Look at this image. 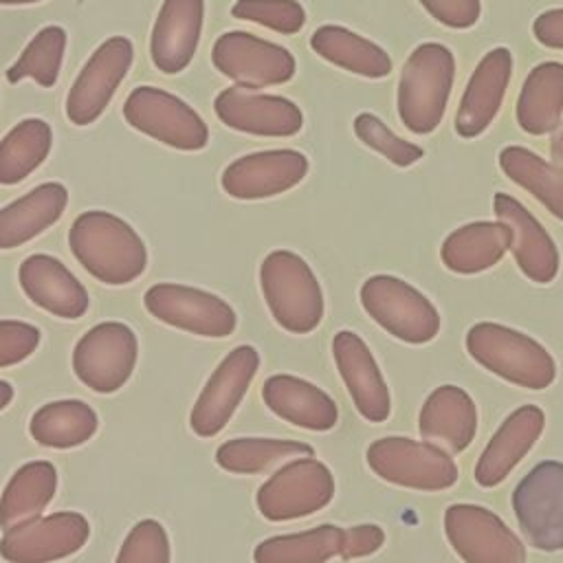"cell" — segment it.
Instances as JSON below:
<instances>
[{
	"label": "cell",
	"instance_id": "obj_1",
	"mask_svg": "<svg viewBox=\"0 0 563 563\" xmlns=\"http://www.w3.org/2000/svg\"><path fill=\"white\" fill-rule=\"evenodd\" d=\"M68 246L95 279L110 286L134 282L147 266V249L141 235L108 211L79 213L68 231Z\"/></svg>",
	"mask_w": 563,
	"mask_h": 563
},
{
	"label": "cell",
	"instance_id": "obj_2",
	"mask_svg": "<svg viewBox=\"0 0 563 563\" xmlns=\"http://www.w3.org/2000/svg\"><path fill=\"white\" fill-rule=\"evenodd\" d=\"M455 79L453 51L440 42L418 44L402 64L396 108L400 123L413 134H431L446 112Z\"/></svg>",
	"mask_w": 563,
	"mask_h": 563
},
{
	"label": "cell",
	"instance_id": "obj_3",
	"mask_svg": "<svg viewBox=\"0 0 563 563\" xmlns=\"http://www.w3.org/2000/svg\"><path fill=\"white\" fill-rule=\"evenodd\" d=\"M466 352L495 376L523 389H548L556 378L552 354L532 336L495 323L479 321L466 332Z\"/></svg>",
	"mask_w": 563,
	"mask_h": 563
},
{
	"label": "cell",
	"instance_id": "obj_4",
	"mask_svg": "<svg viewBox=\"0 0 563 563\" xmlns=\"http://www.w3.org/2000/svg\"><path fill=\"white\" fill-rule=\"evenodd\" d=\"M260 286L268 312L286 332H312L325 312L323 290L308 262L286 249L271 251L260 266Z\"/></svg>",
	"mask_w": 563,
	"mask_h": 563
},
{
	"label": "cell",
	"instance_id": "obj_5",
	"mask_svg": "<svg viewBox=\"0 0 563 563\" xmlns=\"http://www.w3.org/2000/svg\"><path fill=\"white\" fill-rule=\"evenodd\" d=\"M367 464L380 479L422 493L446 490L457 482V466L442 446L402 435L378 438L367 446Z\"/></svg>",
	"mask_w": 563,
	"mask_h": 563
},
{
	"label": "cell",
	"instance_id": "obj_6",
	"mask_svg": "<svg viewBox=\"0 0 563 563\" xmlns=\"http://www.w3.org/2000/svg\"><path fill=\"white\" fill-rule=\"evenodd\" d=\"M361 303L385 332L402 343L422 345L440 332V314L431 299L400 277H367L361 286Z\"/></svg>",
	"mask_w": 563,
	"mask_h": 563
},
{
	"label": "cell",
	"instance_id": "obj_7",
	"mask_svg": "<svg viewBox=\"0 0 563 563\" xmlns=\"http://www.w3.org/2000/svg\"><path fill=\"white\" fill-rule=\"evenodd\" d=\"M332 497V471L314 455H306L275 468V473L260 486L255 504L264 519L282 523L323 510Z\"/></svg>",
	"mask_w": 563,
	"mask_h": 563
},
{
	"label": "cell",
	"instance_id": "obj_8",
	"mask_svg": "<svg viewBox=\"0 0 563 563\" xmlns=\"http://www.w3.org/2000/svg\"><path fill=\"white\" fill-rule=\"evenodd\" d=\"M510 501L532 548L563 550V462L543 460L532 466L515 486Z\"/></svg>",
	"mask_w": 563,
	"mask_h": 563
},
{
	"label": "cell",
	"instance_id": "obj_9",
	"mask_svg": "<svg viewBox=\"0 0 563 563\" xmlns=\"http://www.w3.org/2000/svg\"><path fill=\"white\" fill-rule=\"evenodd\" d=\"M123 117L134 130L183 152H196L209 143L202 117L187 101L156 86L134 88L123 103Z\"/></svg>",
	"mask_w": 563,
	"mask_h": 563
},
{
	"label": "cell",
	"instance_id": "obj_10",
	"mask_svg": "<svg viewBox=\"0 0 563 563\" xmlns=\"http://www.w3.org/2000/svg\"><path fill=\"white\" fill-rule=\"evenodd\" d=\"M139 341L130 325L103 321L92 325L73 350L75 376L97 394L119 391L132 376Z\"/></svg>",
	"mask_w": 563,
	"mask_h": 563
},
{
	"label": "cell",
	"instance_id": "obj_11",
	"mask_svg": "<svg viewBox=\"0 0 563 563\" xmlns=\"http://www.w3.org/2000/svg\"><path fill=\"white\" fill-rule=\"evenodd\" d=\"M213 66L242 88L282 86L295 77L292 53L249 31H227L211 48Z\"/></svg>",
	"mask_w": 563,
	"mask_h": 563
},
{
	"label": "cell",
	"instance_id": "obj_12",
	"mask_svg": "<svg viewBox=\"0 0 563 563\" xmlns=\"http://www.w3.org/2000/svg\"><path fill=\"white\" fill-rule=\"evenodd\" d=\"M444 534L464 563H526L521 539L484 506H449L444 510Z\"/></svg>",
	"mask_w": 563,
	"mask_h": 563
},
{
	"label": "cell",
	"instance_id": "obj_13",
	"mask_svg": "<svg viewBox=\"0 0 563 563\" xmlns=\"http://www.w3.org/2000/svg\"><path fill=\"white\" fill-rule=\"evenodd\" d=\"M143 303L158 321L211 339H224L235 332V310L218 295L202 288L161 282L147 288Z\"/></svg>",
	"mask_w": 563,
	"mask_h": 563
},
{
	"label": "cell",
	"instance_id": "obj_14",
	"mask_svg": "<svg viewBox=\"0 0 563 563\" xmlns=\"http://www.w3.org/2000/svg\"><path fill=\"white\" fill-rule=\"evenodd\" d=\"M88 537L90 523L81 512L59 510L4 530L0 556L9 563H53L79 552Z\"/></svg>",
	"mask_w": 563,
	"mask_h": 563
},
{
	"label": "cell",
	"instance_id": "obj_15",
	"mask_svg": "<svg viewBox=\"0 0 563 563\" xmlns=\"http://www.w3.org/2000/svg\"><path fill=\"white\" fill-rule=\"evenodd\" d=\"M257 369L260 354L255 347L238 345L235 350H231L207 378L200 396L191 407V431L200 438L218 435L240 407Z\"/></svg>",
	"mask_w": 563,
	"mask_h": 563
},
{
	"label": "cell",
	"instance_id": "obj_16",
	"mask_svg": "<svg viewBox=\"0 0 563 563\" xmlns=\"http://www.w3.org/2000/svg\"><path fill=\"white\" fill-rule=\"evenodd\" d=\"M132 55V42L123 35H114L99 44L68 90L66 117L70 123L88 125L103 114L130 70Z\"/></svg>",
	"mask_w": 563,
	"mask_h": 563
},
{
	"label": "cell",
	"instance_id": "obj_17",
	"mask_svg": "<svg viewBox=\"0 0 563 563\" xmlns=\"http://www.w3.org/2000/svg\"><path fill=\"white\" fill-rule=\"evenodd\" d=\"M306 154L290 147L251 152L231 161L220 178L222 189L238 200H262L297 187L308 176Z\"/></svg>",
	"mask_w": 563,
	"mask_h": 563
},
{
	"label": "cell",
	"instance_id": "obj_18",
	"mask_svg": "<svg viewBox=\"0 0 563 563\" xmlns=\"http://www.w3.org/2000/svg\"><path fill=\"white\" fill-rule=\"evenodd\" d=\"M213 110L227 128L253 136H295L303 128V114L295 101L242 86L218 92Z\"/></svg>",
	"mask_w": 563,
	"mask_h": 563
},
{
	"label": "cell",
	"instance_id": "obj_19",
	"mask_svg": "<svg viewBox=\"0 0 563 563\" xmlns=\"http://www.w3.org/2000/svg\"><path fill=\"white\" fill-rule=\"evenodd\" d=\"M332 356L356 411L369 422H385L391 413L389 387L367 343L356 332L341 330L332 339Z\"/></svg>",
	"mask_w": 563,
	"mask_h": 563
},
{
	"label": "cell",
	"instance_id": "obj_20",
	"mask_svg": "<svg viewBox=\"0 0 563 563\" xmlns=\"http://www.w3.org/2000/svg\"><path fill=\"white\" fill-rule=\"evenodd\" d=\"M512 75V53L495 46L477 62L455 112V132L462 139L479 136L497 117Z\"/></svg>",
	"mask_w": 563,
	"mask_h": 563
},
{
	"label": "cell",
	"instance_id": "obj_21",
	"mask_svg": "<svg viewBox=\"0 0 563 563\" xmlns=\"http://www.w3.org/2000/svg\"><path fill=\"white\" fill-rule=\"evenodd\" d=\"M545 427V413L537 405H521L497 427L477 457L473 477L482 488L501 484L528 455Z\"/></svg>",
	"mask_w": 563,
	"mask_h": 563
},
{
	"label": "cell",
	"instance_id": "obj_22",
	"mask_svg": "<svg viewBox=\"0 0 563 563\" xmlns=\"http://www.w3.org/2000/svg\"><path fill=\"white\" fill-rule=\"evenodd\" d=\"M493 211L512 233L510 251L519 271L537 284H550L559 275V249L543 224L517 198L501 191L493 198Z\"/></svg>",
	"mask_w": 563,
	"mask_h": 563
},
{
	"label": "cell",
	"instance_id": "obj_23",
	"mask_svg": "<svg viewBox=\"0 0 563 563\" xmlns=\"http://www.w3.org/2000/svg\"><path fill=\"white\" fill-rule=\"evenodd\" d=\"M202 20L205 0H163L150 40V55L158 70L176 75L191 64Z\"/></svg>",
	"mask_w": 563,
	"mask_h": 563
},
{
	"label": "cell",
	"instance_id": "obj_24",
	"mask_svg": "<svg viewBox=\"0 0 563 563\" xmlns=\"http://www.w3.org/2000/svg\"><path fill=\"white\" fill-rule=\"evenodd\" d=\"M24 295L42 310L62 317L79 319L86 314L90 297L84 284L53 255H29L18 271Z\"/></svg>",
	"mask_w": 563,
	"mask_h": 563
},
{
	"label": "cell",
	"instance_id": "obj_25",
	"mask_svg": "<svg viewBox=\"0 0 563 563\" xmlns=\"http://www.w3.org/2000/svg\"><path fill=\"white\" fill-rule=\"evenodd\" d=\"M262 400L277 418L299 429L330 431L339 422L332 396L292 374L268 376L262 385Z\"/></svg>",
	"mask_w": 563,
	"mask_h": 563
},
{
	"label": "cell",
	"instance_id": "obj_26",
	"mask_svg": "<svg viewBox=\"0 0 563 563\" xmlns=\"http://www.w3.org/2000/svg\"><path fill=\"white\" fill-rule=\"evenodd\" d=\"M418 431L451 453L464 451L477 433V407L468 391L457 385L435 387L422 402Z\"/></svg>",
	"mask_w": 563,
	"mask_h": 563
},
{
	"label": "cell",
	"instance_id": "obj_27",
	"mask_svg": "<svg viewBox=\"0 0 563 563\" xmlns=\"http://www.w3.org/2000/svg\"><path fill=\"white\" fill-rule=\"evenodd\" d=\"M510 229L501 220H477L451 231L442 246V264L457 275H477L501 262L510 249Z\"/></svg>",
	"mask_w": 563,
	"mask_h": 563
},
{
	"label": "cell",
	"instance_id": "obj_28",
	"mask_svg": "<svg viewBox=\"0 0 563 563\" xmlns=\"http://www.w3.org/2000/svg\"><path fill=\"white\" fill-rule=\"evenodd\" d=\"M68 205V191L62 183H42L22 198L0 209V249L26 244L53 227Z\"/></svg>",
	"mask_w": 563,
	"mask_h": 563
},
{
	"label": "cell",
	"instance_id": "obj_29",
	"mask_svg": "<svg viewBox=\"0 0 563 563\" xmlns=\"http://www.w3.org/2000/svg\"><path fill=\"white\" fill-rule=\"evenodd\" d=\"M517 123L532 136L550 134L563 117V64L541 62L523 79L517 97Z\"/></svg>",
	"mask_w": 563,
	"mask_h": 563
},
{
	"label": "cell",
	"instance_id": "obj_30",
	"mask_svg": "<svg viewBox=\"0 0 563 563\" xmlns=\"http://www.w3.org/2000/svg\"><path fill=\"white\" fill-rule=\"evenodd\" d=\"M310 46L321 59L352 75L383 79L391 73V57L383 46L341 24H323L314 29Z\"/></svg>",
	"mask_w": 563,
	"mask_h": 563
},
{
	"label": "cell",
	"instance_id": "obj_31",
	"mask_svg": "<svg viewBox=\"0 0 563 563\" xmlns=\"http://www.w3.org/2000/svg\"><path fill=\"white\" fill-rule=\"evenodd\" d=\"M57 490V471L48 460L22 464L7 482L0 495V528L9 530L33 517L51 504Z\"/></svg>",
	"mask_w": 563,
	"mask_h": 563
},
{
	"label": "cell",
	"instance_id": "obj_32",
	"mask_svg": "<svg viewBox=\"0 0 563 563\" xmlns=\"http://www.w3.org/2000/svg\"><path fill=\"white\" fill-rule=\"evenodd\" d=\"M99 427L95 409L84 400H53L42 405L29 422L31 438L48 449H73L88 442Z\"/></svg>",
	"mask_w": 563,
	"mask_h": 563
},
{
	"label": "cell",
	"instance_id": "obj_33",
	"mask_svg": "<svg viewBox=\"0 0 563 563\" xmlns=\"http://www.w3.org/2000/svg\"><path fill=\"white\" fill-rule=\"evenodd\" d=\"M314 455V449L299 440L279 438H233L218 446L216 462L227 473L260 475L279 468L282 464Z\"/></svg>",
	"mask_w": 563,
	"mask_h": 563
},
{
	"label": "cell",
	"instance_id": "obj_34",
	"mask_svg": "<svg viewBox=\"0 0 563 563\" xmlns=\"http://www.w3.org/2000/svg\"><path fill=\"white\" fill-rule=\"evenodd\" d=\"M501 172L530 196H534L556 220L563 222V169L523 145L499 152Z\"/></svg>",
	"mask_w": 563,
	"mask_h": 563
},
{
	"label": "cell",
	"instance_id": "obj_35",
	"mask_svg": "<svg viewBox=\"0 0 563 563\" xmlns=\"http://www.w3.org/2000/svg\"><path fill=\"white\" fill-rule=\"evenodd\" d=\"M343 528L325 523L310 530L264 539L253 550L255 563H328L341 552Z\"/></svg>",
	"mask_w": 563,
	"mask_h": 563
},
{
	"label": "cell",
	"instance_id": "obj_36",
	"mask_svg": "<svg viewBox=\"0 0 563 563\" xmlns=\"http://www.w3.org/2000/svg\"><path fill=\"white\" fill-rule=\"evenodd\" d=\"M53 145L51 125L44 119H24L0 141V185H15L35 172Z\"/></svg>",
	"mask_w": 563,
	"mask_h": 563
},
{
	"label": "cell",
	"instance_id": "obj_37",
	"mask_svg": "<svg viewBox=\"0 0 563 563\" xmlns=\"http://www.w3.org/2000/svg\"><path fill=\"white\" fill-rule=\"evenodd\" d=\"M66 48V31L57 24L44 26L35 33V37L26 44L18 62L7 70V79L11 84L20 79H33L40 86H53L62 70Z\"/></svg>",
	"mask_w": 563,
	"mask_h": 563
},
{
	"label": "cell",
	"instance_id": "obj_38",
	"mask_svg": "<svg viewBox=\"0 0 563 563\" xmlns=\"http://www.w3.org/2000/svg\"><path fill=\"white\" fill-rule=\"evenodd\" d=\"M354 134L361 143L385 156L396 167H409L424 156V150L407 139L394 134L383 119L372 112H361L354 117Z\"/></svg>",
	"mask_w": 563,
	"mask_h": 563
},
{
	"label": "cell",
	"instance_id": "obj_39",
	"mask_svg": "<svg viewBox=\"0 0 563 563\" xmlns=\"http://www.w3.org/2000/svg\"><path fill=\"white\" fill-rule=\"evenodd\" d=\"M231 15L284 35H295L306 24V9L299 0H235Z\"/></svg>",
	"mask_w": 563,
	"mask_h": 563
},
{
	"label": "cell",
	"instance_id": "obj_40",
	"mask_svg": "<svg viewBox=\"0 0 563 563\" xmlns=\"http://www.w3.org/2000/svg\"><path fill=\"white\" fill-rule=\"evenodd\" d=\"M167 530L156 519H141L123 539L114 563H169Z\"/></svg>",
	"mask_w": 563,
	"mask_h": 563
},
{
	"label": "cell",
	"instance_id": "obj_41",
	"mask_svg": "<svg viewBox=\"0 0 563 563\" xmlns=\"http://www.w3.org/2000/svg\"><path fill=\"white\" fill-rule=\"evenodd\" d=\"M40 345V330L18 319H0V367L29 358Z\"/></svg>",
	"mask_w": 563,
	"mask_h": 563
},
{
	"label": "cell",
	"instance_id": "obj_42",
	"mask_svg": "<svg viewBox=\"0 0 563 563\" xmlns=\"http://www.w3.org/2000/svg\"><path fill=\"white\" fill-rule=\"evenodd\" d=\"M422 9L449 29H471L482 15L479 0H418Z\"/></svg>",
	"mask_w": 563,
	"mask_h": 563
},
{
	"label": "cell",
	"instance_id": "obj_43",
	"mask_svg": "<svg viewBox=\"0 0 563 563\" xmlns=\"http://www.w3.org/2000/svg\"><path fill=\"white\" fill-rule=\"evenodd\" d=\"M383 543H385V532H383V528H378V526H374V523L352 526V528L343 530L339 556L345 559V561L361 559V556H369V554H374L376 550H380Z\"/></svg>",
	"mask_w": 563,
	"mask_h": 563
},
{
	"label": "cell",
	"instance_id": "obj_44",
	"mask_svg": "<svg viewBox=\"0 0 563 563\" xmlns=\"http://www.w3.org/2000/svg\"><path fill=\"white\" fill-rule=\"evenodd\" d=\"M532 35L539 44L563 51V7L539 13L532 22Z\"/></svg>",
	"mask_w": 563,
	"mask_h": 563
},
{
	"label": "cell",
	"instance_id": "obj_45",
	"mask_svg": "<svg viewBox=\"0 0 563 563\" xmlns=\"http://www.w3.org/2000/svg\"><path fill=\"white\" fill-rule=\"evenodd\" d=\"M550 158L556 167L563 169V121L559 123V128L554 130L552 134V141H550Z\"/></svg>",
	"mask_w": 563,
	"mask_h": 563
},
{
	"label": "cell",
	"instance_id": "obj_46",
	"mask_svg": "<svg viewBox=\"0 0 563 563\" xmlns=\"http://www.w3.org/2000/svg\"><path fill=\"white\" fill-rule=\"evenodd\" d=\"M13 400V387L7 380H0V411Z\"/></svg>",
	"mask_w": 563,
	"mask_h": 563
},
{
	"label": "cell",
	"instance_id": "obj_47",
	"mask_svg": "<svg viewBox=\"0 0 563 563\" xmlns=\"http://www.w3.org/2000/svg\"><path fill=\"white\" fill-rule=\"evenodd\" d=\"M40 0H0V4H33Z\"/></svg>",
	"mask_w": 563,
	"mask_h": 563
}]
</instances>
